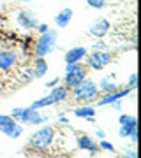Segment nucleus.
I'll return each instance as SVG.
<instances>
[{
    "label": "nucleus",
    "instance_id": "obj_10",
    "mask_svg": "<svg viewBox=\"0 0 141 158\" xmlns=\"http://www.w3.org/2000/svg\"><path fill=\"white\" fill-rule=\"evenodd\" d=\"M44 116H41L35 109H32V107H28V109H25V113H23V123H30V125H39V123H42L44 121Z\"/></svg>",
    "mask_w": 141,
    "mask_h": 158
},
{
    "label": "nucleus",
    "instance_id": "obj_12",
    "mask_svg": "<svg viewBox=\"0 0 141 158\" xmlns=\"http://www.w3.org/2000/svg\"><path fill=\"white\" fill-rule=\"evenodd\" d=\"M71 18H73V11H71V9H62V11H60V12L55 16L56 27H60V28L67 27V23L71 21Z\"/></svg>",
    "mask_w": 141,
    "mask_h": 158
},
{
    "label": "nucleus",
    "instance_id": "obj_21",
    "mask_svg": "<svg viewBox=\"0 0 141 158\" xmlns=\"http://www.w3.org/2000/svg\"><path fill=\"white\" fill-rule=\"evenodd\" d=\"M136 81H138V76H136V74H132V76H130V79H129V86H130V88H136Z\"/></svg>",
    "mask_w": 141,
    "mask_h": 158
},
{
    "label": "nucleus",
    "instance_id": "obj_5",
    "mask_svg": "<svg viewBox=\"0 0 141 158\" xmlns=\"http://www.w3.org/2000/svg\"><path fill=\"white\" fill-rule=\"evenodd\" d=\"M88 62H90V67L94 70H99V69L106 67L108 63L111 62V55L106 53V51H95L88 56Z\"/></svg>",
    "mask_w": 141,
    "mask_h": 158
},
{
    "label": "nucleus",
    "instance_id": "obj_25",
    "mask_svg": "<svg viewBox=\"0 0 141 158\" xmlns=\"http://www.w3.org/2000/svg\"><path fill=\"white\" fill-rule=\"evenodd\" d=\"M125 158H136V153H132V151L125 153Z\"/></svg>",
    "mask_w": 141,
    "mask_h": 158
},
{
    "label": "nucleus",
    "instance_id": "obj_23",
    "mask_svg": "<svg viewBox=\"0 0 141 158\" xmlns=\"http://www.w3.org/2000/svg\"><path fill=\"white\" fill-rule=\"evenodd\" d=\"M101 148H104V149H108V151H113V146L109 144V142H106V141L101 142Z\"/></svg>",
    "mask_w": 141,
    "mask_h": 158
},
{
    "label": "nucleus",
    "instance_id": "obj_13",
    "mask_svg": "<svg viewBox=\"0 0 141 158\" xmlns=\"http://www.w3.org/2000/svg\"><path fill=\"white\" fill-rule=\"evenodd\" d=\"M16 62V55L11 51H0V69H9Z\"/></svg>",
    "mask_w": 141,
    "mask_h": 158
},
{
    "label": "nucleus",
    "instance_id": "obj_11",
    "mask_svg": "<svg viewBox=\"0 0 141 158\" xmlns=\"http://www.w3.org/2000/svg\"><path fill=\"white\" fill-rule=\"evenodd\" d=\"M83 56H86L85 48H73L65 53V63H78Z\"/></svg>",
    "mask_w": 141,
    "mask_h": 158
},
{
    "label": "nucleus",
    "instance_id": "obj_8",
    "mask_svg": "<svg viewBox=\"0 0 141 158\" xmlns=\"http://www.w3.org/2000/svg\"><path fill=\"white\" fill-rule=\"evenodd\" d=\"M120 123H122V128H120L122 137H129L132 132H136V118L124 114V116H120Z\"/></svg>",
    "mask_w": 141,
    "mask_h": 158
},
{
    "label": "nucleus",
    "instance_id": "obj_3",
    "mask_svg": "<svg viewBox=\"0 0 141 158\" xmlns=\"http://www.w3.org/2000/svg\"><path fill=\"white\" fill-rule=\"evenodd\" d=\"M0 132H4L7 137H20L23 134V128L11 118V116H6V114H0Z\"/></svg>",
    "mask_w": 141,
    "mask_h": 158
},
{
    "label": "nucleus",
    "instance_id": "obj_9",
    "mask_svg": "<svg viewBox=\"0 0 141 158\" xmlns=\"http://www.w3.org/2000/svg\"><path fill=\"white\" fill-rule=\"evenodd\" d=\"M18 23L21 25L23 28H34V27H37L35 14L34 12H27V11H23L18 14Z\"/></svg>",
    "mask_w": 141,
    "mask_h": 158
},
{
    "label": "nucleus",
    "instance_id": "obj_18",
    "mask_svg": "<svg viewBox=\"0 0 141 158\" xmlns=\"http://www.w3.org/2000/svg\"><path fill=\"white\" fill-rule=\"evenodd\" d=\"M74 114H76V116H81V118H92V116L95 114V111L92 107H81V109H76Z\"/></svg>",
    "mask_w": 141,
    "mask_h": 158
},
{
    "label": "nucleus",
    "instance_id": "obj_14",
    "mask_svg": "<svg viewBox=\"0 0 141 158\" xmlns=\"http://www.w3.org/2000/svg\"><path fill=\"white\" fill-rule=\"evenodd\" d=\"M48 97H50L51 104H55V102H60V100H64V98L67 97V88H65V86H55V90L51 91Z\"/></svg>",
    "mask_w": 141,
    "mask_h": 158
},
{
    "label": "nucleus",
    "instance_id": "obj_17",
    "mask_svg": "<svg viewBox=\"0 0 141 158\" xmlns=\"http://www.w3.org/2000/svg\"><path fill=\"white\" fill-rule=\"evenodd\" d=\"M34 70H35L34 72L35 77H42V76L48 72V63H46L44 58H37V60H35V69Z\"/></svg>",
    "mask_w": 141,
    "mask_h": 158
},
{
    "label": "nucleus",
    "instance_id": "obj_4",
    "mask_svg": "<svg viewBox=\"0 0 141 158\" xmlns=\"http://www.w3.org/2000/svg\"><path fill=\"white\" fill-rule=\"evenodd\" d=\"M97 95V86L94 81H83L81 85L74 86V97L76 100H90Z\"/></svg>",
    "mask_w": 141,
    "mask_h": 158
},
{
    "label": "nucleus",
    "instance_id": "obj_15",
    "mask_svg": "<svg viewBox=\"0 0 141 158\" xmlns=\"http://www.w3.org/2000/svg\"><path fill=\"white\" fill-rule=\"evenodd\" d=\"M129 93V88L127 90H122V91H117V93H108L102 100H99V106H106V104H113V102H117L118 98H122V97H125Z\"/></svg>",
    "mask_w": 141,
    "mask_h": 158
},
{
    "label": "nucleus",
    "instance_id": "obj_26",
    "mask_svg": "<svg viewBox=\"0 0 141 158\" xmlns=\"http://www.w3.org/2000/svg\"><path fill=\"white\" fill-rule=\"evenodd\" d=\"M21 2H30V0H21Z\"/></svg>",
    "mask_w": 141,
    "mask_h": 158
},
{
    "label": "nucleus",
    "instance_id": "obj_16",
    "mask_svg": "<svg viewBox=\"0 0 141 158\" xmlns=\"http://www.w3.org/2000/svg\"><path fill=\"white\" fill-rule=\"evenodd\" d=\"M78 146L83 148V149H88L90 153H95L97 151V144L92 141L88 135H81V137H79V139H78Z\"/></svg>",
    "mask_w": 141,
    "mask_h": 158
},
{
    "label": "nucleus",
    "instance_id": "obj_19",
    "mask_svg": "<svg viewBox=\"0 0 141 158\" xmlns=\"http://www.w3.org/2000/svg\"><path fill=\"white\" fill-rule=\"evenodd\" d=\"M101 88L104 91H113L115 88H117V85H115V81H113L111 77H104L101 81Z\"/></svg>",
    "mask_w": 141,
    "mask_h": 158
},
{
    "label": "nucleus",
    "instance_id": "obj_1",
    "mask_svg": "<svg viewBox=\"0 0 141 158\" xmlns=\"http://www.w3.org/2000/svg\"><path fill=\"white\" fill-rule=\"evenodd\" d=\"M56 32H46V34L41 35V39L37 40V46H35V56L37 58H42L46 56L48 53L55 49V44H56Z\"/></svg>",
    "mask_w": 141,
    "mask_h": 158
},
{
    "label": "nucleus",
    "instance_id": "obj_20",
    "mask_svg": "<svg viewBox=\"0 0 141 158\" xmlns=\"http://www.w3.org/2000/svg\"><path fill=\"white\" fill-rule=\"evenodd\" d=\"M86 4L90 7H94V9H102L106 2H104V0H86Z\"/></svg>",
    "mask_w": 141,
    "mask_h": 158
},
{
    "label": "nucleus",
    "instance_id": "obj_7",
    "mask_svg": "<svg viewBox=\"0 0 141 158\" xmlns=\"http://www.w3.org/2000/svg\"><path fill=\"white\" fill-rule=\"evenodd\" d=\"M85 76H86V70H85V67H79V69H76L74 72H71V74H65V85L71 88V86H78V85H81L85 81Z\"/></svg>",
    "mask_w": 141,
    "mask_h": 158
},
{
    "label": "nucleus",
    "instance_id": "obj_6",
    "mask_svg": "<svg viewBox=\"0 0 141 158\" xmlns=\"http://www.w3.org/2000/svg\"><path fill=\"white\" fill-rule=\"evenodd\" d=\"M108 30H109V21L104 19V18H99V19H95V21L90 25V34L94 35V37H97V39L104 37V35L108 34Z\"/></svg>",
    "mask_w": 141,
    "mask_h": 158
},
{
    "label": "nucleus",
    "instance_id": "obj_2",
    "mask_svg": "<svg viewBox=\"0 0 141 158\" xmlns=\"http://www.w3.org/2000/svg\"><path fill=\"white\" fill-rule=\"evenodd\" d=\"M53 135H55V132L51 127H42L41 130H37L34 135L30 137V144L34 148H39V149H44L51 144L53 141Z\"/></svg>",
    "mask_w": 141,
    "mask_h": 158
},
{
    "label": "nucleus",
    "instance_id": "obj_24",
    "mask_svg": "<svg viewBox=\"0 0 141 158\" xmlns=\"http://www.w3.org/2000/svg\"><path fill=\"white\" fill-rule=\"evenodd\" d=\"M56 85H58V77L51 79V81H50V83H48V85H46V86H48V88H55Z\"/></svg>",
    "mask_w": 141,
    "mask_h": 158
},
{
    "label": "nucleus",
    "instance_id": "obj_22",
    "mask_svg": "<svg viewBox=\"0 0 141 158\" xmlns=\"http://www.w3.org/2000/svg\"><path fill=\"white\" fill-rule=\"evenodd\" d=\"M37 30H39L41 34H46V32H48V25H46V23H41L39 27H37Z\"/></svg>",
    "mask_w": 141,
    "mask_h": 158
}]
</instances>
